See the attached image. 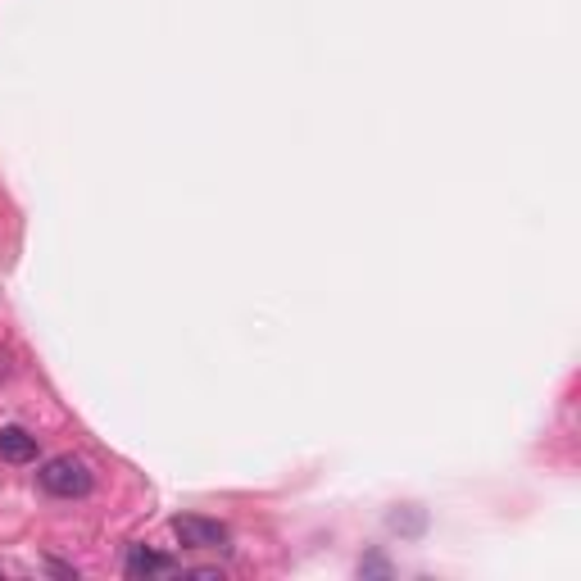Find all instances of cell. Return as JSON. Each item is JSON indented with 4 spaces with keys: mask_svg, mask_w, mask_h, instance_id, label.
<instances>
[{
    "mask_svg": "<svg viewBox=\"0 0 581 581\" xmlns=\"http://www.w3.org/2000/svg\"><path fill=\"white\" fill-rule=\"evenodd\" d=\"M41 491L55 495V500H82V495L91 491V468L82 459H73V454H60V459H46L41 463V473H37Z\"/></svg>",
    "mask_w": 581,
    "mask_h": 581,
    "instance_id": "6da1fadb",
    "label": "cell"
},
{
    "mask_svg": "<svg viewBox=\"0 0 581 581\" xmlns=\"http://www.w3.org/2000/svg\"><path fill=\"white\" fill-rule=\"evenodd\" d=\"M173 536H178L187 550H227V541H232V532H227L223 522L196 518V513H178V518H173Z\"/></svg>",
    "mask_w": 581,
    "mask_h": 581,
    "instance_id": "7a4b0ae2",
    "label": "cell"
},
{
    "mask_svg": "<svg viewBox=\"0 0 581 581\" xmlns=\"http://www.w3.org/2000/svg\"><path fill=\"white\" fill-rule=\"evenodd\" d=\"M0 459L5 463H32L37 459V436L23 427H0Z\"/></svg>",
    "mask_w": 581,
    "mask_h": 581,
    "instance_id": "3957f363",
    "label": "cell"
},
{
    "mask_svg": "<svg viewBox=\"0 0 581 581\" xmlns=\"http://www.w3.org/2000/svg\"><path fill=\"white\" fill-rule=\"evenodd\" d=\"M164 572H173V559H168V554H155V550H146V545L128 550V577H164Z\"/></svg>",
    "mask_w": 581,
    "mask_h": 581,
    "instance_id": "277c9868",
    "label": "cell"
},
{
    "mask_svg": "<svg viewBox=\"0 0 581 581\" xmlns=\"http://www.w3.org/2000/svg\"><path fill=\"white\" fill-rule=\"evenodd\" d=\"M359 572H386V563L382 559H368V563H359Z\"/></svg>",
    "mask_w": 581,
    "mask_h": 581,
    "instance_id": "5b68a950",
    "label": "cell"
},
{
    "mask_svg": "<svg viewBox=\"0 0 581 581\" xmlns=\"http://www.w3.org/2000/svg\"><path fill=\"white\" fill-rule=\"evenodd\" d=\"M0 373H5V364H0Z\"/></svg>",
    "mask_w": 581,
    "mask_h": 581,
    "instance_id": "8992f818",
    "label": "cell"
}]
</instances>
